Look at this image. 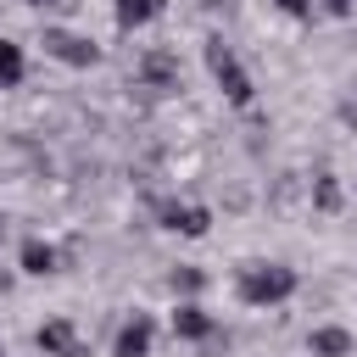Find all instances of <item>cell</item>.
Here are the masks:
<instances>
[{"instance_id": "6da1fadb", "label": "cell", "mask_w": 357, "mask_h": 357, "mask_svg": "<svg viewBox=\"0 0 357 357\" xmlns=\"http://www.w3.org/2000/svg\"><path fill=\"white\" fill-rule=\"evenodd\" d=\"M296 290H301V273H296L290 262H240V268H234V296H240V307L268 312V307H284Z\"/></svg>"}, {"instance_id": "7a4b0ae2", "label": "cell", "mask_w": 357, "mask_h": 357, "mask_svg": "<svg viewBox=\"0 0 357 357\" xmlns=\"http://www.w3.org/2000/svg\"><path fill=\"white\" fill-rule=\"evenodd\" d=\"M206 67H212V78H218V89H223V100H229V106H251V100H257V78L240 67V56L229 50V39H223V33H212V39H206Z\"/></svg>"}, {"instance_id": "3957f363", "label": "cell", "mask_w": 357, "mask_h": 357, "mask_svg": "<svg viewBox=\"0 0 357 357\" xmlns=\"http://www.w3.org/2000/svg\"><path fill=\"white\" fill-rule=\"evenodd\" d=\"M39 45H45L50 61H61V67H73V73H89V67L100 61V45H95L89 33L61 28V22H45V28H39Z\"/></svg>"}, {"instance_id": "277c9868", "label": "cell", "mask_w": 357, "mask_h": 357, "mask_svg": "<svg viewBox=\"0 0 357 357\" xmlns=\"http://www.w3.org/2000/svg\"><path fill=\"white\" fill-rule=\"evenodd\" d=\"M156 223H162L167 234L206 240V234H212V206H201V201H156Z\"/></svg>"}, {"instance_id": "5b68a950", "label": "cell", "mask_w": 357, "mask_h": 357, "mask_svg": "<svg viewBox=\"0 0 357 357\" xmlns=\"http://www.w3.org/2000/svg\"><path fill=\"white\" fill-rule=\"evenodd\" d=\"M134 78L145 84V89H178V50L173 45H151L145 56H139V67H134Z\"/></svg>"}, {"instance_id": "8992f818", "label": "cell", "mask_w": 357, "mask_h": 357, "mask_svg": "<svg viewBox=\"0 0 357 357\" xmlns=\"http://www.w3.org/2000/svg\"><path fill=\"white\" fill-rule=\"evenodd\" d=\"M151 346H156V318L151 312H128L112 335V357H151Z\"/></svg>"}, {"instance_id": "52a82bcc", "label": "cell", "mask_w": 357, "mask_h": 357, "mask_svg": "<svg viewBox=\"0 0 357 357\" xmlns=\"http://www.w3.org/2000/svg\"><path fill=\"white\" fill-rule=\"evenodd\" d=\"M167 329H173V340H212L218 335V318L206 312V301H173Z\"/></svg>"}, {"instance_id": "ba28073f", "label": "cell", "mask_w": 357, "mask_h": 357, "mask_svg": "<svg viewBox=\"0 0 357 357\" xmlns=\"http://www.w3.org/2000/svg\"><path fill=\"white\" fill-rule=\"evenodd\" d=\"M56 268H61V251H56L50 240L28 234V240L17 245V273H28V279H50Z\"/></svg>"}, {"instance_id": "9c48e42d", "label": "cell", "mask_w": 357, "mask_h": 357, "mask_svg": "<svg viewBox=\"0 0 357 357\" xmlns=\"http://www.w3.org/2000/svg\"><path fill=\"white\" fill-rule=\"evenodd\" d=\"M357 351V335L346 324H318L307 335V357H351Z\"/></svg>"}, {"instance_id": "30bf717a", "label": "cell", "mask_w": 357, "mask_h": 357, "mask_svg": "<svg viewBox=\"0 0 357 357\" xmlns=\"http://www.w3.org/2000/svg\"><path fill=\"white\" fill-rule=\"evenodd\" d=\"M307 201H312V212H324V218H335V212L346 206V184H340V173H329V167H318V173H312V184H307Z\"/></svg>"}, {"instance_id": "8fae6325", "label": "cell", "mask_w": 357, "mask_h": 357, "mask_svg": "<svg viewBox=\"0 0 357 357\" xmlns=\"http://www.w3.org/2000/svg\"><path fill=\"white\" fill-rule=\"evenodd\" d=\"M162 11H167V0H112L117 33H139V28H151Z\"/></svg>"}, {"instance_id": "7c38bea8", "label": "cell", "mask_w": 357, "mask_h": 357, "mask_svg": "<svg viewBox=\"0 0 357 357\" xmlns=\"http://www.w3.org/2000/svg\"><path fill=\"white\" fill-rule=\"evenodd\" d=\"M78 335H73V318H50V324H39L33 329V346L45 351V357H67V346H73Z\"/></svg>"}, {"instance_id": "4fadbf2b", "label": "cell", "mask_w": 357, "mask_h": 357, "mask_svg": "<svg viewBox=\"0 0 357 357\" xmlns=\"http://www.w3.org/2000/svg\"><path fill=\"white\" fill-rule=\"evenodd\" d=\"M167 290H173V301H201V290H206V268L178 262V268L167 273Z\"/></svg>"}, {"instance_id": "5bb4252c", "label": "cell", "mask_w": 357, "mask_h": 357, "mask_svg": "<svg viewBox=\"0 0 357 357\" xmlns=\"http://www.w3.org/2000/svg\"><path fill=\"white\" fill-rule=\"evenodd\" d=\"M28 78V56H22V45L17 39H6L0 33V89H17Z\"/></svg>"}, {"instance_id": "9a60e30c", "label": "cell", "mask_w": 357, "mask_h": 357, "mask_svg": "<svg viewBox=\"0 0 357 357\" xmlns=\"http://www.w3.org/2000/svg\"><path fill=\"white\" fill-rule=\"evenodd\" d=\"M273 11L290 17V22H312L318 17V0H273Z\"/></svg>"}, {"instance_id": "2e32d148", "label": "cell", "mask_w": 357, "mask_h": 357, "mask_svg": "<svg viewBox=\"0 0 357 357\" xmlns=\"http://www.w3.org/2000/svg\"><path fill=\"white\" fill-rule=\"evenodd\" d=\"M318 11L335 17V22H351V17H357V0H318Z\"/></svg>"}, {"instance_id": "e0dca14e", "label": "cell", "mask_w": 357, "mask_h": 357, "mask_svg": "<svg viewBox=\"0 0 357 357\" xmlns=\"http://www.w3.org/2000/svg\"><path fill=\"white\" fill-rule=\"evenodd\" d=\"M22 6H33V11H78V0H22Z\"/></svg>"}, {"instance_id": "ac0fdd59", "label": "cell", "mask_w": 357, "mask_h": 357, "mask_svg": "<svg viewBox=\"0 0 357 357\" xmlns=\"http://www.w3.org/2000/svg\"><path fill=\"white\" fill-rule=\"evenodd\" d=\"M67 357H89V346H84V340H73V346H67Z\"/></svg>"}, {"instance_id": "d6986e66", "label": "cell", "mask_w": 357, "mask_h": 357, "mask_svg": "<svg viewBox=\"0 0 357 357\" xmlns=\"http://www.w3.org/2000/svg\"><path fill=\"white\" fill-rule=\"evenodd\" d=\"M0 357H6V351H0Z\"/></svg>"}]
</instances>
